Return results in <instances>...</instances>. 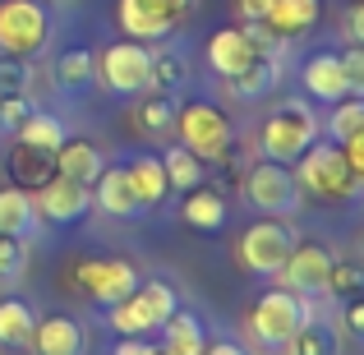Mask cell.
I'll return each mask as SVG.
<instances>
[{
    "label": "cell",
    "mask_w": 364,
    "mask_h": 355,
    "mask_svg": "<svg viewBox=\"0 0 364 355\" xmlns=\"http://www.w3.org/2000/svg\"><path fill=\"white\" fill-rule=\"evenodd\" d=\"M176 116H180V92H157L148 88L139 97V124L148 134H161V129H176Z\"/></svg>",
    "instance_id": "4dcf8cb0"
},
{
    "label": "cell",
    "mask_w": 364,
    "mask_h": 355,
    "mask_svg": "<svg viewBox=\"0 0 364 355\" xmlns=\"http://www.w3.org/2000/svg\"><path fill=\"white\" fill-rule=\"evenodd\" d=\"M74 282H79V291L88 295V300L97 304H120L124 295H134V286H139V267L129 263V258H116V254H102V258H83L79 267H74Z\"/></svg>",
    "instance_id": "30bf717a"
},
{
    "label": "cell",
    "mask_w": 364,
    "mask_h": 355,
    "mask_svg": "<svg viewBox=\"0 0 364 355\" xmlns=\"http://www.w3.org/2000/svg\"><path fill=\"white\" fill-rule=\"evenodd\" d=\"M277 83H282V60H272V55H254V65H249L245 74L226 79V92H231L235 102H263Z\"/></svg>",
    "instance_id": "44dd1931"
},
{
    "label": "cell",
    "mask_w": 364,
    "mask_h": 355,
    "mask_svg": "<svg viewBox=\"0 0 364 355\" xmlns=\"http://www.w3.org/2000/svg\"><path fill=\"white\" fill-rule=\"evenodd\" d=\"M33 88V60L18 55H0V97H18Z\"/></svg>",
    "instance_id": "836d02e7"
},
{
    "label": "cell",
    "mask_w": 364,
    "mask_h": 355,
    "mask_svg": "<svg viewBox=\"0 0 364 355\" xmlns=\"http://www.w3.org/2000/svg\"><path fill=\"white\" fill-rule=\"evenodd\" d=\"M189 83V60L180 51H152V88L171 92V88H185Z\"/></svg>",
    "instance_id": "1f68e13d"
},
{
    "label": "cell",
    "mask_w": 364,
    "mask_h": 355,
    "mask_svg": "<svg viewBox=\"0 0 364 355\" xmlns=\"http://www.w3.org/2000/svg\"><path fill=\"white\" fill-rule=\"evenodd\" d=\"M37 328V309L18 295H5L0 300V346H28Z\"/></svg>",
    "instance_id": "484cf974"
},
{
    "label": "cell",
    "mask_w": 364,
    "mask_h": 355,
    "mask_svg": "<svg viewBox=\"0 0 364 355\" xmlns=\"http://www.w3.org/2000/svg\"><path fill=\"white\" fill-rule=\"evenodd\" d=\"M161 171H166V185L176 189V194H189V189L203 185V161H198L185 143H171V148L161 152Z\"/></svg>",
    "instance_id": "83f0119b"
},
{
    "label": "cell",
    "mask_w": 364,
    "mask_h": 355,
    "mask_svg": "<svg viewBox=\"0 0 364 355\" xmlns=\"http://www.w3.org/2000/svg\"><path fill=\"white\" fill-rule=\"evenodd\" d=\"M102 148L92 139H65L60 148H55V176H65V180H79V185H88L92 189V180L102 176Z\"/></svg>",
    "instance_id": "d6986e66"
},
{
    "label": "cell",
    "mask_w": 364,
    "mask_h": 355,
    "mask_svg": "<svg viewBox=\"0 0 364 355\" xmlns=\"http://www.w3.org/2000/svg\"><path fill=\"white\" fill-rule=\"evenodd\" d=\"M28 346L37 355H88V332L74 314H46V319H37Z\"/></svg>",
    "instance_id": "4fadbf2b"
},
{
    "label": "cell",
    "mask_w": 364,
    "mask_h": 355,
    "mask_svg": "<svg viewBox=\"0 0 364 355\" xmlns=\"http://www.w3.org/2000/svg\"><path fill=\"white\" fill-rule=\"evenodd\" d=\"M337 60H341V74H346V92L364 102V46H350V51H341Z\"/></svg>",
    "instance_id": "f35d334b"
},
{
    "label": "cell",
    "mask_w": 364,
    "mask_h": 355,
    "mask_svg": "<svg viewBox=\"0 0 364 355\" xmlns=\"http://www.w3.org/2000/svg\"><path fill=\"white\" fill-rule=\"evenodd\" d=\"M9 171H14V185L18 189H42L46 180L55 176V152H42V148H28V143H14L9 152Z\"/></svg>",
    "instance_id": "cb8c5ba5"
},
{
    "label": "cell",
    "mask_w": 364,
    "mask_h": 355,
    "mask_svg": "<svg viewBox=\"0 0 364 355\" xmlns=\"http://www.w3.org/2000/svg\"><path fill=\"white\" fill-rule=\"evenodd\" d=\"M203 355H249L245 346H235V341H208Z\"/></svg>",
    "instance_id": "bcb514c9"
},
{
    "label": "cell",
    "mask_w": 364,
    "mask_h": 355,
    "mask_svg": "<svg viewBox=\"0 0 364 355\" xmlns=\"http://www.w3.org/2000/svg\"><path fill=\"white\" fill-rule=\"evenodd\" d=\"M240 189H245L249 203H254L258 213H267V217H291L295 208L304 203L300 185H295V171L282 166V161H267V157L245 171Z\"/></svg>",
    "instance_id": "9c48e42d"
},
{
    "label": "cell",
    "mask_w": 364,
    "mask_h": 355,
    "mask_svg": "<svg viewBox=\"0 0 364 355\" xmlns=\"http://www.w3.org/2000/svg\"><path fill=\"white\" fill-rule=\"evenodd\" d=\"M55 83H60V92H88L97 83V55L92 51H60Z\"/></svg>",
    "instance_id": "f546056e"
},
{
    "label": "cell",
    "mask_w": 364,
    "mask_h": 355,
    "mask_svg": "<svg viewBox=\"0 0 364 355\" xmlns=\"http://www.w3.org/2000/svg\"><path fill=\"white\" fill-rule=\"evenodd\" d=\"M295 185L300 194H314V198H328V203H341V198H355L360 185L355 176L346 171V157H341L337 143H309L300 152V171H295Z\"/></svg>",
    "instance_id": "8992f818"
},
{
    "label": "cell",
    "mask_w": 364,
    "mask_h": 355,
    "mask_svg": "<svg viewBox=\"0 0 364 355\" xmlns=\"http://www.w3.org/2000/svg\"><path fill=\"white\" fill-rule=\"evenodd\" d=\"M300 88L309 92L314 102H323V107H337L341 97H350L346 92V74H341V60L337 55H309V60L300 65Z\"/></svg>",
    "instance_id": "9a60e30c"
},
{
    "label": "cell",
    "mask_w": 364,
    "mask_h": 355,
    "mask_svg": "<svg viewBox=\"0 0 364 355\" xmlns=\"http://www.w3.org/2000/svg\"><path fill=\"white\" fill-rule=\"evenodd\" d=\"M185 222L194 226V231H222V226H226V198H222V189H208V185L189 189Z\"/></svg>",
    "instance_id": "4316f807"
},
{
    "label": "cell",
    "mask_w": 364,
    "mask_h": 355,
    "mask_svg": "<svg viewBox=\"0 0 364 355\" xmlns=\"http://www.w3.org/2000/svg\"><path fill=\"white\" fill-rule=\"evenodd\" d=\"M42 213H37V203H33V194L28 189H18V185H9V189H0V235H18V240H33V235H42Z\"/></svg>",
    "instance_id": "ac0fdd59"
},
{
    "label": "cell",
    "mask_w": 364,
    "mask_h": 355,
    "mask_svg": "<svg viewBox=\"0 0 364 355\" xmlns=\"http://www.w3.org/2000/svg\"><path fill=\"white\" fill-rule=\"evenodd\" d=\"M157 332H161V355H203V346H208L203 323L185 309H176Z\"/></svg>",
    "instance_id": "603a6c76"
},
{
    "label": "cell",
    "mask_w": 364,
    "mask_h": 355,
    "mask_svg": "<svg viewBox=\"0 0 364 355\" xmlns=\"http://www.w3.org/2000/svg\"><path fill=\"white\" fill-rule=\"evenodd\" d=\"M332 263L337 258L328 254L323 245H314V240H300V245L286 254V263L277 267V286H286V291H295V295H328V272H332Z\"/></svg>",
    "instance_id": "8fae6325"
},
{
    "label": "cell",
    "mask_w": 364,
    "mask_h": 355,
    "mask_svg": "<svg viewBox=\"0 0 364 355\" xmlns=\"http://www.w3.org/2000/svg\"><path fill=\"white\" fill-rule=\"evenodd\" d=\"M314 314V304L304 300V295L286 291V286H272V291H263L254 300V309H249V337L258 341V346H286V341L300 332V323Z\"/></svg>",
    "instance_id": "277c9868"
},
{
    "label": "cell",
    "mask_w": 364,
    "mask_h": 355,
    "mask_svg": "<svg viewBox=\"0 0 364 355\" xmlns=\"http://www.w3.org/2000/svg\"><path fill=\"white\" fill-rule=\"evenodd\" d=\"M360 129H364V102L360 97H341L337 107H332V116H328L332 143H346L350 134H360Z\"/></svg>",
    "instance_id": "d6a6232c"
},
{
    "label": "cell",
    "mask_w": 364,
    "mask_h": 355,
    "mask_svg": "<svg viewBox=\"0 0 364 355\" xmlns=\"http://www.w3.org/2000/svg\"><path fill=\"white\" fill-rule=\"evenodd\" d=\"M124 180H129L134 198H139L143 208H157L161 198L171 194L166 171H161V157H157V152H139V157H134L129 166H124Z\"/></svg>",
    "instance_id": "ffe728a7"
},
{
    "label": "cell",
    "mask_w": 364,
    "mask_h": 355,
    "mask_svg": "<svg viewBox=\"0 0 364 355\" xmlns=\"http://www.w3.org/2000/svg\"><path fill=\"white\" fill-rule=\"evenodd\" d=\"M116 355H161V346H152L148 337H124L116 346Z\"/></svg>",
    "instance_id": "7bdbcfd3"
},
{
    "label": "cell",
    "mask_w": 364,
    "mask_h": 355,
    "mask_svg": "<svg viewBox=\"0 0 364 355\" xmlns=\"http://www.w3.org/2000/svg\"><path fill=\"white\" fill-rule=\"evenodd\" d=\"M203 55H208L217 79H235V74H245L249 65H254V46H249L245 28H217V33L208 37Z\"/></svg>",
    "instance_id": "5bb4252c"
},
{
    "label": "cell",
    "mask_w": 364,
    "mask_h": 355,
    "mask_svg": "<svg viewBox=\"0 0 364 355\" xmlns=\"http://www.w3.org/2000/svg\"><path fill=\"white\" fill-rule=\"evenodd\" d=\"M318 14H323V0H272V9H267V18L263 23L272 28L277 37H300V33H309L314 23H318Z\"/></svg>",
    "instance_id": "7402d4cb"
},
{
    "label": "cell",
    "mask_w": 364,
    "mask_h": 355,
    "mask_svg": "<svg viewBox=\"0 0 364 355\" xmlns=\"http://www.w3.org/2000/svg\"><path fill=\"white\" fill-rule=\"evenodd\" d=\"M341 323H346L350 337H360V341H364V295L346 300V309H341Z\"/></svg>",
    "instance_id": "60d3db41"
},
{
    "label": "cell",
    "mask_w": 364,
    "mask_h": 355,
    "mask_svg": "<svg viewBox=\"0 0 364 355\" xmlns=\"http://www.w3.org/2000/svg\"><path fill=\"white\" fill-rule=\"evenodd\" d=\"M116 23L124 28L129 42H161V37H171L176 18L161 14L152 0H120L116 5Z\"/></svg>",
    "instance_id": "2e32d148"
},
{
    "label": "cell",
    "mask_w": 364,
    "mask_h": 355,
    "mask_svg": "<svg viewBox=\"0 0 364 355\" xmlns=\"http://www.w3.org/2000/svg\"><path fill=\"white\" fill-rule=\"evenodd\" d=\"M28 272V240L0 235V282H18Z\"/></svg>",
    "instance_id": "e575fe53"
},
{
    "label": "cell",
    "mask_w": 364,
    "mask_h": 355,
    "mask_svg": "<svg viewBox=\"0 0 364 355\" xmlns=\"http://www.w3.org/2000/svg\"><path fill=\"white\" fill-rule=\"evenodd\" d=\"M180 143L194 152L198 161H222L235 143V124L217 102H180V116H176Z\"/></svg>",
    "instance_id": "3957f363"
},
{
    "label": "cell",
    "mask_w": 364,
    "mask_h": 355,
    "mask_svg": "<svg viewBox=\"0 0 364 355\" xmlns=\"http://www.w3.org/2000/svg\"><path fill=\"white\" fill-rule=\"evenodd\" d=\"M286 355H341V337H337L332 323H323L318 314H309V319L300 323V332L286 341Z\"/></svg>",
    "instance_id": "d4e9b609"
},
{
    "label": "cell",
    "mask_w": 364,
    "mask_h": 355,
    "mask_svg": "<svg viewBox=\"0 0 364 355\" xmlns=\"http://www.w3.org/2000/svg\"><path fill=\"white\" fill-rule=\"evenodd\" d=\"M346 37L355 46H364V0H355L350 5V14H346Z\"/></svg>",
    "instance_id": "b9f144b4"
},
{
    "label": "cell",
    "mask_w": 364,
    "mask_h": 355,
    "mask_svg": "<svg viewBox=\"0 0 364 355\" xmlns=\"http://www.w3.org/2000/svg\"><path fill=\"white\" fill-rule=\"evenodd\" d=\"M337 148H341V157H346V171L355 176V185L364 189V129L350 134L346 143H337Z\"/></svg>",
    "instance_id": "ab89813d"
},
{
    "label": "cell",
    "mask_w": 364,
    "mask_h": 355,
    "mask_svg": "<svg viewBox=\"0 0 364 355\" xmlns=\"http://www.w3.org/2000/svg\"><path fill=\"white\" fill-rule=\"evenodd\" d=\"M318 139H323V124L314 116V107L300 97H286L272 116L258 124V152L267 161H282V166L286 161H300V152Z\"/></svg>",
    "instance_id": "6da1fadb"
},
{
    "label": "cell",
    "mask_w": 364,
    "mask_h": 355,
    "mask_svg": "<svg viewBox=\"0 0 364 355\" xmlns=\"http://www.w3.org/2000/svg\"><path fill=\"white\" fill-rule=\"evenodd\" d=\"M33 203L42 213V222H55V226H74L92 213V189L79 185V180H65V176H51L42 189H33Z\"/></svg>",
    "instance_id": "7c38bea8"
},
{
    "label": "cell",
    "mask_w": 364,
    "mask_h": 355,
    "mask_svg": "<svg viewBox=\"0 0 364 355\" xmlns=\"http://www.w3.org/2000/svg\"><path fill=\"white\" fill-rule=\"evenodd\" d=\"M92 208H102L107 217H120V222L143 213V203L134 198L129 180H124V166H102V176L92 180Z\"/></svg>",
    "instance_id": "e0dca14e"
},
{
    "label": "cell",
    "mask_w": 364,
    "mask_h": 355,
    "mask_svg": "<svg viewBox=\"0 0 364 355\" xmlns=\"http://www.w3.org/2000/svg\"><path fill=\"white\" fill-rule=\"evenodd\" d=\"M328 291H332V295H346V300L364 295V267H360V263H332Z\"/></svg>",
    "instance_id": "d590c367"
},
{
    "label": "cell",
    "mask_w": 364,
    "mask_h": 355,
    "mask_svg": "<svg viewBox=\"0 0 364 355\" xmlns=\"http://www.w3.org/2000/svg\"><path fill=\"white\" fill-rule=\"evenodd\" d=\"M51 9L42 0H0V55L37 60L51 46Z\"/></svg>",
    "instance_id": "7a4b0ae2"
},
{
    "label": "cell",
    "mask_w": 364,
    "mask_h": 355,
    "mask_svg": "<svg viewBox=\"0 0 364 355\" xmlns=\"http://www.w3.org/2000/svg\"><path fill=\"white\" fill-rule=\"evenodd\" d=\"M235 9H240V18H245V23H254V18H267L272 0H235Z\"/></svg>",
    "instance_id": "ee69618b"
},
{
    "label": "cell",
    "mask_w": 364,
    "mask_h": 355,
    "mask_svg": "<svg viewBox=\"0 0 364 355\" xmlns=\"http://www.w3.org/2000/svg\"><path fill=\"white\" fill-rule=\"evenodd\" d=\"M33 116V97L28 92H18V97H0V134H18V124Z\"/></svg>",
    "instance_id": "74e56055"
},
{
    "label": "cell",
    "mask_w": 364,
    "mask_h": 355,
    "mask_svg": "<svg viewBox=\"0 0 364 355\" xmlns=\"http://www.w3.org/2000/svg\"><path fill=\"white\" fill-rule=\"evenodd\" d=\"M245 37H249V46H254V55H272V60H282V51L291 46L286 37H277L272 28L263 23V18H254V23H245Z\"/></svg>",
    "instance_id": "8d00e7d4"
},
{
    "label": "cell",
    "mask_w": 364,
    "mask_h": 355,
    "mask_svg": "<svg viewBox=\"0 0 364 355\" xmlns=\"http://www.w3.org/2000/svg\"><path fill=\"white\" fill-rule=\"evenodd\" d=\"M295 245H300V231L291 226V217H263V222H254V226L240 231V240H235V258H240L245 272L272 277Z\"/></svg>",
    "instance_id": "52a82bcc"
},
{
    "label": "cell",
    "mask_w": 364,
    "mask_h": 355,
    "mask_svg": "<svg viewBox=\"0 0 364 355\" xmlns=\"http://www.w3.org/2000/svg\"><path fill=\"white\" fill-rule=\"evenodd\" d=\"M97 79L116 97H143L152 88V51L148 42H111L97 60Z\"/></svg>",
    "instance_id": "ba28073f"
},
{
    "label": "cell",
    "mask_w": 364,
    "mask_h": 355,
    "mask_svg": "<svg viewBox=\"0 0 364 355\" xmlns=\"http://www.w3.org/2000/svg\"><path fill=\"white\" fill-rule=\"evenodd\" d=\"M152 5H157V9H161V14H171V18H185V14H189V9H194V5H198V0H152Z\"/></svg>",
    "instance_id": "f6af8a7d"
},
{
    "label": "cell",
    "mask_w": 364,
    "mask_h": 355,
    "mask_svg": "<svg viewBox=\"0 0 364 355\" xmlns=\"http://www.w3.org/2000/svg\"><path fill=\"white\" fill-rule=\"evenodd\" d=\"M14 139H18V143H28V148L55 152L65 139H70V129H65V120H60V116H51V111H37V107H33V116L18 124Z\"/></svg>",
    "instance_id": "f1b7e54d"
},
{
    "label": "cell",
    "mask_w": 364,
    "mask_h": 355,
    "mask_svg": "<svg viewBox=\"0 0 364 355\" xmlns=\"http://www.w3.org/2000/svg\"><path fill=\"white\" fill-rule=\"evenodd\" d=\"M180 309V295L171 282H139L134 295H124L120 304H111V328L120 337H152L171 314Z\"/></svg>",
    "instance_id": "5b68a950"
}]
</instances>
